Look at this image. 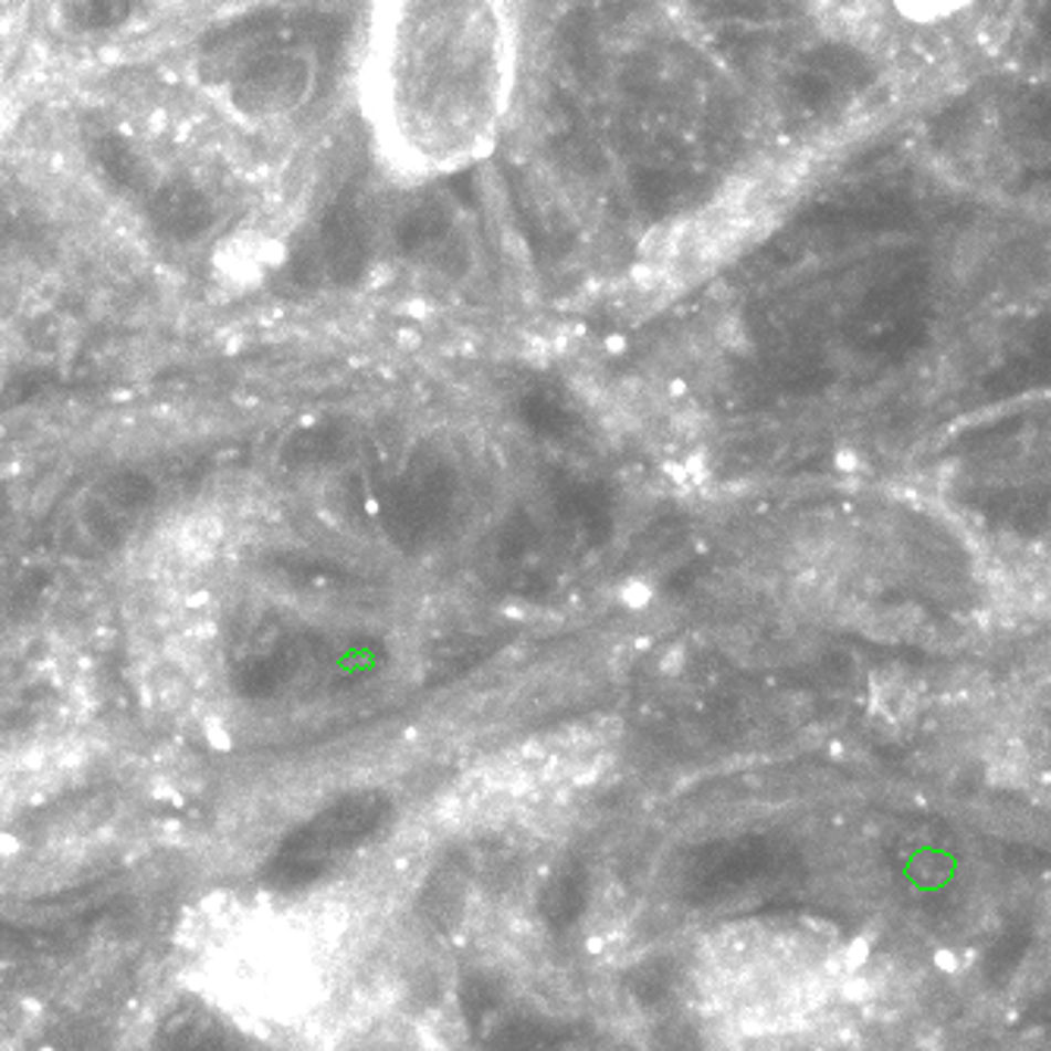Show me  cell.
<instances>
[{"label": "cell", "mask_w": 1051, "mask_h": 1051, "mask_svg": "<svg viewBox=\"0 0 1051 1051\" xmlns=\"http://www.w3.org/2000/svg\"><path fill=\"white\" fill-rule=\"evenodd\" d=\"M844 950L803 923L724 926L700 954V1005L734 1042L800 1032L844 982Z\"/></svg>", "instance_id": "7a4b0ae2"}, {"label": "cell", "mask_w": 1051, "mask_h": 1051, "mask_svg": "<svg viewBox=\"0 0 1051 1051\" xmlns=\"http://www.w3.org/2000/svg\"><path fill=\"white\" fill-rule=\"evenodd\" d=\"M133 0H66V17L76 29H114L129 17Z\"/></svg>", "instance_id": "8992f818"}, {"label": "cell", "mask_w": 1051, "mask_h": 1051, "mask_svg": "<svg viewBox=\"0 0 1051 1051\" xmlns=\"http://www.w3.org/2000/svg\"><path fill=\"white\" fill-rule=\"evenodd\" d=\"M155 218L158 224L167 228L177 237H189V233H199L208 228L211 221V208L208 202L189 186H167L165 192L158 196L155 202Z\"/></svg>", "instance_id": "277c9868"}, {"label": "cell", "mask_w": 1051, "mask_h": 1051, "mask_svg": "<svg viewBox=\"0 0 1051 1051\" xmlns=\"http://www.w3.org/2000/svg\"><path fill=\"white\" fill-rule=\"evenodd\" d=\"M362 923L344 901L224 904L196 928L189 979L243 1030L315 1039L350 1005Z\"/></svg>", "instance_id": "6da1fadb"}, {"label": "cell", "mask_w": 1051, "mask_h": 1051, "mask_svg": "<svg viewBox=\"0 0 1051 1051\" xmlns=\"http://www.w3.org/2000/svg\"><path fill=\"white\" fill-rule=\"evenodd\" d=\"M969 0H897L901 13H907L916 22H938L945 17H954L960 7H967Z\"/></svg>", "instance_id": "52a82bcc"}, {"label": "cell", "mask_w": 1051, "mask_h": 1051, "mask_svg": "<svg viewBox=\"0 0 1051 1051\" xmlns=\"http://www.w3.org/2000/svg\"><path fill=\"white\" fill-rule=\"evenodd\" d=\"M322 255H325V265L334 277H356L366 259H369V246H366V233L362 224L353 211H334L325 224L322 233Z\"/></svg>", "instance_id": "3957f363"}, {"label": "cell", "mask_w": 1051, "mask_h": 1051, "mask_svg": "<svg viewBox=\"0 0 1051 1051\" xmlns=\"http://www.w3.org/2000/svg\"><path fill=\"white\" fill-rule=\"evenodd\" d=\"M95 158L102 161V167L117 180V183L133 186L143 180V161L139 155L120 139V136H102L95 139Z\"/></svg>", "instance_id": "5b68a950"}]
</instances>
